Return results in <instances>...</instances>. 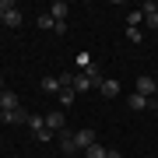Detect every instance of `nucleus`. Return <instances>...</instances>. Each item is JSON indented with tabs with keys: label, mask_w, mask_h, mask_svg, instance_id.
<instances>
[{
	"label": "nucleus",
	"mask_w": 158,
	"mask_h": 158,
	"mask_svg": "<svg viewBox=\"0 0 158 158\" xmlns=\"http://www.w3.org/2000/svg\"><path fill=\"white\" fill-rule=\"evenodd\" d=\"M148 158H158V155H148Z\"/></svg>",
	"instance_id": "5701e85b"
},
{
	"label": "nucleus",
	"mask_w": 158,
	"mask_h": 158,
	"mask_svg": "<svg viewBox=\"0 0 158 158\" xmlns=\"http://www.w3.org/2000/svg\"><path fill=\"white\" fill-rule=\"evenodd\" d=\"M60 106H74V88H60Z\"/></svg>",
	"instance_id": "dca6fc26"
},
{
	"label": "nucleus",
	"mask_w": 158,
	"mask_h": 158,
	"mask_svg": "<svg viewBox=\"0 0 158 158\" xmlns=\"http://www.w3.org/2000/svg\"><path fill=\"white\" fill-rule=\"evenodd\" d=\"M0 127H4V119H0Z\"/></svg>",
	"instance_id": "b1692460"
},
{
	"label": "nucleus",
	"mask_w": 158,
	"mask_h": 158,
	"mask_svg": "<svg viewBox=\"0 0 158 158\" xmlns=\"http://www.w3.org/2000/svg\"><path fill=\"white\" fill-rule=\"evenodd\" d=\"M60 151H63V155H74V151H77L74 134H67V130H60Z\"/></svg>",
	"instance_id": "6e6552de"
},
{
	"label": "nucleus",
	"mask_w": 158,
	"mask_h": 158,
	"mask_svg": "<svg viewBox=\"0 0 158 158\" xmlns=\"http://www.w3.org/2000/svg\"><path fill=\"white\" fill-rule=\"evenodd\" d=\"M106 155H109V148H102L98 141H95V144H91L88 151H85V158H106Z\"/></svg>",
	"instance_id": "4468645a"
},
{
	"label": "nucleus",
	"mask_w": 158,
	"mask_h": 158,
	"mask_svg": "<svg viewBox=\"0 0 158 158\" xmlns=\"http://www.w3.org/2000/svg\"><path fill=\"white\" fill-rule=\"evenodd\" d=\"M141 21H144V14H141V11H130V18H127V28H137Z\"/></svg>",
	"instance_id": "6ab92c4d"
},
{
	"label": "nucleus",
	"mask_w": 158,
	"mask_h": 158,
	"mask_svg": "<svg viewBox=\"0 0 158 158\" xmlns=\"http://www.w3.org/2000/svg\"><path fill=\"white\" fill-rule=\"evenodd\" d=\"M46 127H49V130H63V113H60V109L46 116Z\"/></svg>",
	"instance_id": "9b49d317"
},
{
	"label": "nucleus",
	"mask_w": 158,
	"mask_h": 158,
	"mask_svg": "<svg viewBox=\"0 0 158 158\" xmlns=\"http://www.w3.org/2000/svg\"><path fill=\"white\" fill-rule=\"evenodd\" d=\"M0 91H4V77H0Z\"/></svg>",
	"instance_id": "4be33fe9"
},
{
	"label": "nucleus",
	"mask_w": 158,
	"mask_h": 158,
	"mask_svg": "<svg viewBox=\"0 0 158 158\" xmlns=\"http://www.w3.org/2000/svg\"><path fill=\"white\" fill-rule=\"evenodd\" d=\"M74 144H77V151H88L91 144H95V130L85 127V130H74Z\"/></svg>",
	"instance_id": "f03ea898"
},
{
	"label": "nucleus",
	"mask_w": 158,
	"mask_h": 158,
	"mask_svg": "<svg viewBox=\"0 0 158 158\" xmlns=\"http://www.w3.org/2000/svg\"><path fill=\"white\" fill-rule=\"evenodd\" d=\"M141 14H144V25H148V28H158V4H151V0L141 4Z\"/></svg>",
	"instance_id": "39448f33"
},
{
	"label": "nucleus",
	"mask_w": 158,
	"mask_h": 158,
	"mask_svg": "<svg viewBox=\"0 0 158 158\" xmlns=\"http://www.w3.org/2000/svg\"><path fill=\"white\" fill-rule=\"evenodd\" d=\"M39 28H42V32L56 28V21H53V14H49V11H42V14H39Z\"/></svg>",
	"instance_id": "2eb2a0df"
},
{
	"label": "nucleus",
	"mask_w": 158,
	"mask_h": 158,
	"mask_svg": "<svg viewBox=\"0 0 158 158\" xmlns=\"http://www.w3.org/2000/svg\"><path fill=\"white\" fill-rule=\"evenodd\" d=\"M7 109H18V95L14 91H0V113H7Z\"/></svg>",
	"instance_id": "1a4fd4ad"
},
{
	"label": "nucleus",
	"mask_w": 158,
	"mask_h": 158,
	"mask_svg": "<svg viewBox=\"0 0 158 158\" xmlns=\"http://www.w3.org/2000/svg\"><path fill=\"white\" fill-rule=\"evenodd\" d=\"M130 109H134V113H144V109H158V102L155 98H144V95H130Z\"/></svg>",
	"instance_id": "20e7f679"
},
{
	"label": "nucleus",
	"mask_w": 158,
	"mask_h": 158,
	"mask_svg": "<svg viewBox=\"0 0 158 158\" xmlns=\"http://www.w3.org/2000/svg\"><path fill=\"white\" fill-rule=\"evenodd\" d=\"M4 25H7V28H18V25H21V11H18V7L7 11V14H4Z\"/></svg>",
	"instance_id": "f8f14e48"
},
{
	"label": "nucleus",
	"mask_w": 158,
	"mask_h": 158,
	"mask_svg": "<svg viewBox=\"0 0 158 158\" xmlns=\"http://www.w3.org/2000/svg\"><path fill=\"white\" fill-rule=\"evenodd\" d=\"M32 137H35V141H42V144H49V141H53V130H49V127H42V130H35Z\"/></svg>",
	"instance_id": "a211bd4d"
},
{
	"label": "nucleus",
	"mask_w": 158,
	"mask_h": 158,
	"mask_svg": "<svg viewBox=\"0 0 158 158\" xmlns=\"http://www.w3.org/2000/svg\"><path fill=\"white\" fill-rule=\"evenodd\" d=\"M42 91H49V95H60V77H42Z\"/></svg>",
	"instance_id": "ddd939ff"
},
{
	"label": "nucleus",
	"mask_w": 158,
	"mask_h": 158,
	"mask_svg": "<svg viewBox=\"0 0 158 158\" xmlns=\"http://www.w3.org/2000/svg\"><path fill=\"white\" fill-rule=\"evenodd\" d=\"M137 95H144V98L158 95V81L151 77V74H141V77H137Z\"/></svg>",
	"instance_id": "f257e3e1"
},
{
	"label": "nucleus",
	"mask_w": 158,
	"mask_h": 158,
	"mask_svg": "<svg viewBox=\"0 0 158 158\" xmlns=\"http://www.w3.org/2000/svg\"><path fill=\"white\" fill-rule=\"evenodd\" d=\"M127 39L130 42H144V32L141 28H127Z\"/></svg>",
	"instance_id": "aec40b11"
},
{
	"label": "nucleus",
	"mask_w": 158,
	"mask_h": 158,
	"mask_svg": "<svg viewBox=\"0 0 158 158\" xmlns=\"http://www.w3.org/2000/svg\"><path fill=\"white\" fill-rule=\"evenodd\" d=\"M28 116H32V113H25L21 106H18V109H7V113H0V119H4V123H25V127H28Z\"/></svg>",
	"instance_id": "7ed1b4c3"
},
{
	"label": "nucleus",
	"mask_w": 158,
	"mask_h": 158,
	"mask_svg": "<svg viewBox=\"0 0 158 158\" xmlns=\"http://www.w3.org/2000/svg\"><path fill=\"white\" fill-rule=\"evenodd\" d=\"M0 21H4V7H0Z\"/></svg>",
	"instance_id": "412c9836"
},
{
	"label": "nucleus",
	"mask_w": 158,
	"mask_h": 158,
	"mask_svg": "<svg viewBox=\"0 0 158 158\" xmlns=\"http://www.w3.org/2000/svg\"><path fill=\"white\" fill-rule=\"evenodd\" d=\"M70 88H74V91H88V88H95V85H91V81L85 77V74H74V81H70Z\"/></svg>",
	"instance_id": "9d476101"
},
{
	"label": "nucleus",
	"mask_w": 158,
	"mask_h": 158,
	"mask_svg": "<svg viewBox=\"0 0 158 158\" xmlns=\"http://www.w3.org/2000/svg\"><path fill=\"white\" fill-rule=\"evenodd\" d=\"M42 127H46V116H35V113H32V116H28V130L35 134V130H42Z\"/></svg>",
	"instance_id": "f3484780"
},
{
	"label": "nucleus",
	"mask_w": 158,
	"mask_h": 158,
	"mask_svg": "<svg viewBox=\"0 0 158 158\" xmlns=\"http://www.w3.org/2000/svg\"><path fill=\"white\" fill-rule=\"evenodd\" d=\"M98 91H102V98H116L119 95V81H113V77H106L98 85Z\"/></svg>",
	"instance_id": "423d86ee"
},
{
	"label": "nucleus",
	"mask_w": 158,
	"mask_h": 158,
	"mask_svg": "<svg viewBox=\"0 0 158 158\" xmlns=\"http://www.w3.org/2000/svg\"><path fill=\"white\" fill-rule=\"evenodd\" d=\"M67 0H56V4H49V14H53V21H67Z\"/></svg>",
	"instance_id": "0eeeda50"
}]
</instances>
